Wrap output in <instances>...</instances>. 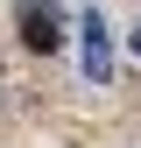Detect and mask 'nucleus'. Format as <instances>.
<instances>
[{"mask_svg":"<svg viewBox=\"0 0 141 148\" xmlns=\"http://www.w3.org/2000/svg\"><path fill=\"white\" fill-rule=\"evenodd\" d=\"M21 35H28V49H64V14H57V0H28L21 7Z\"/></svg>","mask_w":141,"mask_h":148,"instance_id":"1","label":"nucleus"},{"mask_svg":"<svg viewBox=\"0 0 141 148\" xmlns=\"http://www.w3.org/2000/svg\"><path fill=\"white\" fill-rule=\"evenodd\" d=\"M106 64H113V35H106L99 7L85 14V78H106Z\"/></svg>","mask_w":141,"mask_h":148,"instance_id":"2","label":"nucleus"},{"mask_svg":"<svg viewBox=\"0 0 141 148\" xmlns=\"http://www.w3.org/2000/svg\"><path fill=\"white\" fill-rule=\"evenodd\" d=\"M134 57H141V35H134Z\"/></svg>","mask_w":141,"mask_h":148,"instance_id":"3","label":"nucleus"}]
</instances>
